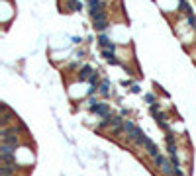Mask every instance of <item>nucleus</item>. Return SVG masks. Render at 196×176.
I'll return each instance as SVG.
<instances>
[{
    "label": "nucleus",
    "mask_w": 196,
    "mask_h": 176,
    "mask_svg": "<svg viewBox=\"0 0 196 176\" xmlns=\"http://www.w3.org/2000/svg\"><path fill=\"white\" fill-rule=\"evenodd\" d=\"M124 129H126V135H128V139H130V141H133L137 147H145V143H147L149 137L143 133V129H141V127H137L133 121H126V123H124Z\"/></svg>",
    "instance_id": "1"
},
{
    "label": "nucleus",
    "mask_w": 196,
    "mask_h": 176,
    "mask_svg": "<svg viewBox=\"0 0 196 176\" xmlns=\"http://www.w3.org/2000/svg\"><path fill=\"white\" fill-rule=\"evenodd\" d=\"M88 110L94 112L96 116H100L102 119H108L112 114H110V106H108L106 102H98L96 98H90L88 100Z\"/></svg>",
    "instance_id": "2"
},
{
    "label": "nucleus",
    "mask_w": 196,
    "mask_h": 176,
    "mask_svg": "<svg viewBox=\"0 0 196 176\" xmlns=\"http://www.w3.org/2000/svg\"><path fill=\"white\" fill-rule=\"evenodd\" d=\"M92 22H94V28H96L98 31H104V29H108V14L102 12V14L92 16Z\"/></svg>",
    "instance_id": "3"
},
{
    "label": "nucleus",
    "mask_w": 196,
    "mask_h": 176,
    "mask_svg": "<svg viewBox=\"0 0 196 176\" xmlns=\"http://www.w3.org/2000/svg\"><path fill=\"white\" fill-rule=\"evenodd\" d=\"M88 10H90V16L102 14V12H106V4L102 0H88Z\"/></svg>",
    "instance_id": "4"
},
{
    "label": "nucleus",
    "mask_w": 196,
    "mask_h": 176,
    "mask_svg": "<svg viewBox=\"0 0 196 176\" xmlns=\"http://www.w3.org/2000/svg\"><path fill=\"white\" fill-rule=\"evenodd\" d=\"M98 45H100L102 49H110V51H114V53H116V43H112V41H110V37H108V35H104V33L98 37Z\"/></svg>",
    "instance_id": "5"
},
{
    "label": "nucleus",
    "mask_w": 196,
    "mask_h": 176,
    "mask_svg": "<svg viewBox=\"0 0 196 176\" xmlns=\"http://www.w3.org/2000/svg\"><path fill=\"white\" fill-rule=\"evenodd\" d=\"M143 149H145V151H147V153H149V157H151V158H155V157H159V155H161L159 147H157L155 143H153L151 139H147V143H145V147H143Z\"/></svg>",
    "instance_id": "6"
},
{
    "label": "nucleus",
    "mask_w": 196,
    "mask_h": 176,
    "mask_svg": "<svg viewBox=\"0 0 196 176\" xmlns=\"http://www.w3.org/2000/svg\"><path fill=\"white\" fill-rule=\"evenodd\" d=\"M94 73H96V70H94L92 67L85 65V67H82L81 70H78V78H81V80H90V77H92Z\"/></svg>",
    "instance_id": "7"
},
{
    "label": "nucleus",
    "mask_w": 196,
    "mask_h": 176,
    "mask_svg": "<svg viewBox=\"0 0 196 176\" xmlns=\"http://www.w3.org/2000/svg\"><path fill=\"white\" fill-rule=\"evenodd\" d=\"M98 92L102 96H110V92H112V82L108 80V78H104L102 82H100V88H98Z\"/></svg>",
    "instance_id": "8"
},
{
    "label": "nucleus",
    "mask_w": 196,
    "mask_h": 176,
    "mask_svg": "<svg viewBox=\"0 0 196 176\" xmlns=\"http://www.w3.org/2000/svg\"><path fill=\"white\" fill-rule=\"evenodd\" d=\"M178 8H181V10L184 12L186 16H188V14H192V8H190V4L186 2V0H178Z\"/></svg>",
    "instance_id": "9"
},
{
    "label": "nucleus",
    "mask_w": 196,
    "mask_h": 176,
    "mask_svg": "<svg viewBox=\"0 0 196 176\" xmlns=\"http://www.w3.org/2000/svg\"><path fill=\"white\" fill-rule=\"evenodd\" d=\"M69 8H71V12H81V10H82V4L78 2V0H71Z\"/></svg>",
    "instance_id": "10"
},
{
    "label": "nucleus",
    "mask_w": 196,
    "mask_h": 176,
    "mask_svg": "<svg viewBox=\"0 0 196 176\" xmlns=\"http://www.w3.org/2000/svg\"><path fill=\"white\" fill-rule=\"evenodd\" d=\"M186 22L190 24V28L196 29V16H194V14H188V16H186Z\"/></svg>",
    "instance_id": "11"
},
{
    "label": "nucleus",
    "mask_w": 196,
    "mask_h": 176,
    "mask_svg": "<svg viewBox=\"0 0 196 176\" xmlns=\"http://www.w3.org/2000/svg\"><path fill=\"white\" fill-rule=\"evenodd\" d=\"M145 100H147L149 104H155V94H145Z\"/></svg>",
    "instance_id": "12"
},
{
    "label": "nucleus",
    "mask_w": 196,
    "mask_h": 176,
    "mask_svg": "<svg viewBox=\"0 0 196 176\" xmlns=\"http://www.w3.org/2000/svg\"><path fill=\"white\" fill-rule=\"evenodd\" d=\"M131 92H135V94H139V86H137V84H133V86H131Z\"/></svg>",
    "instance_id": "13"
}]
</instances>
